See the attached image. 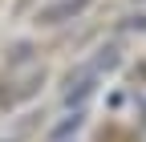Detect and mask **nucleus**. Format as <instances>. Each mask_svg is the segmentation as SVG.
I'll return each mask as SVG.
<instances>
[{"label": "nucleus", "instance_id": "f257e3e1", "mask_svg": "<svg viewBox=\"0 0 146 142\" xmlns=\"http://www.w3.org/2000/svg\"><path fill=\"white\" fill-rule=\"evenodd\" d=\"M85 8H89V0H57V4L41 8L36 21H41V25H61V21H73V16L85 12Z\"/></svg>", "mask_w": 146, "mask_h": 142}, {"label": "nucleus", "instance_id": "f03ea898", "mask_svg": "<svg viewBox=\"0 0 146 142\" xmlns=\"http://www.w3.org/2000/svg\"><path fill=\"white\" fill-rule=\"evenodd\" d=\"M77 126H81V114H73L69 122H61V126H57V130H53V138H65L69 130H77Z\"/></svg>", "mask_w": 146, "mask_h": 142}]
</instances>
